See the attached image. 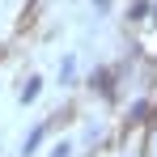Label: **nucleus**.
Listing matches in <instances>:
<instances>
[{
	"label": "nucleus",
	"mask_w": 157,
	"mask_h": 157,
	"mask_svg": "<svg viewBox=\"0 0 157 157\" xmlns=\"http://www.w3.org/2000/svg\"><path fill=\"white\" fill-rule=\"evenodd\" d=\"M94 4H98V9H106V4H110V0H94Z\"/></svg>",
	"instance_id": "nucleus-5"
},
{
	"label": "nucleus",
	"mask_w": 157,
	"mask_h": 157,
	"mask_svg": "<svg viewBox=\"0 0 157 157\" xmlns=\"http://www.w3.org/2000/svg\"><path fill=\"white\" fill-rule=\"evenodd\" d=\"M38 94H43V77H30L26 85H21V102L30 106V102H34V98H38Z\"/></svg>",
	"instance_id": "nucleus-1"
},
{
	"label": "nucleus",
	"mask_w": 157,
	"mask_h": 157,
	"mask_svg": "<svg viewBox=\"0 0 157 157\" xmlns=\"http://www.w3.org/2000/svg\"><path fill=\"white\" fill-rule=\"evenodd\" d=\"M72 153V144H59V149H51V157H68Z\"/></svg>",
	"instance_id": "nucleus-4"
},
{
	"label": "nucleus",
	"mask_w": 157,
	"mask_h": 157,
	"mask_svg": "<svg viewBox=\"0 0 157 157\" xmlns=\"http://www.w3.org/2000/svg\"><path fill=\"white\" fill-rule=\"evenodd\" d=\"M38 140H43V128H34V132H30V140H26V149H21V157L34 153V149H38Z\"/></svg>",
	"instance_id": "nucleus-2"
},
{
	"label": "nucleus",
	"mask_w": 157,
	"mask_h": 157,
	"mask_svg": "<svg viewBox=\"0 0 157 157\" xmlns=\"http://www.w3.org/2000/svg\"><path fill=\"white\" fill-rule=\"evenodd\" d=\"M144 13H149V0H136L132 4V21H144Z\"/></svg>",
	"instance_id": "nucleus-3"
}]
</instances>
